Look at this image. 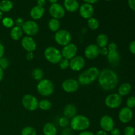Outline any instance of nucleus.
<instances>
[{"instance_id":"5fc2aeb1","label":"nucleus","mask_w":135,"mask_h":135,"mask_svg":"<svg viewBox=\"0 0 135 135\" xmlns=\"http://www.w3.org/2000/svg\"><path fill=\"white\" fill-rule=\"evenodd\" d=\"M3 18V13L0 11V20H2Z\"/></svg>"},{"instance_id":"aec40b11","label":"nucleus","mask_w":135,"mask_h":135,"mask_svg":"<svg viewBox=\"0 0 135 135\" xmlns=\"http://www.w3.org/2000/svg\"><path fill=\"white\" fill-rule=\"evenodd\" d=\"M79 3L77 0H64L63 7L69 13H75L79 9Z\"/></svg>"},{"instance_id":"ea45409f","label":"nucleus","mask_w":135,"mask_h":135,"mask_svg":"<svg viewBox=\"0 0 135 135\" xmlns=\"http://www.w3.org/2000/svg\"><path fill=\"white\" fill-rule=\"evenodd\" d=\"M25 21H24L23 18H17V19L15 21V26H19V27H22V25H24Z\"/></svg>"},{"instance_id":"79ce46f5","label":"nucleus","mask_w":135,"mask_h":135,"mask_svg":"<svg viewBox=\"0 0 135 135\" xmlns=\"http://www.w3.org/2000/svg\"><path fill=\"white\" fill-rule=\"evenodd\" d=\"M108 52H109V51H108V47H104L100 48V55H104V56H107Z\"/></svg>"},{"instance_id":"7c9ffc66","label":"nucleus","mask_w":135,"mask_h":135,"mask_svg":"<svg viewBox=\"0 0 135 135\" xmlns=\"http://www.w3.org/2000/svg\"><path fill=\"white\" fill-rule=\"evenodd\" d=\"M87 25H88V28L92 30H97L100 26V22L97 18H94V17H92V18H89L87 21Z\"/></svg>"},{"instance_id":"c03bdc74","label":"nucleus","mask_w":135,"mask_h":135,"mask_svg":"<svg viewBox=\"0 0 135 135\" xmlns=\"http://www.w3.org/2000/svg\"><path fill=\"white\" fill-rule=\"evenodd\" d=\"M34 57V52H27L26 54V59L28 61H32Z\"/></svg>"},{"instance_id":"dca6fc26","label":"nucleus","mask_w":135,"mask_h":135,"mask_svg":"<svg viewBox=\"0 0 135 135\" xmlns=\"http://www.w3.org/2000/svg\"><path fill=\"white\" fill-rule=\"evenodd\" d=\"M114 120L111 116L105 115L101 117L100 120V126L102 130L105 132H110L114 128Z\"/></svg>"},{"instance_id":"603ef678","label":"nucleus","mask_w":135,"mask_h":135,"mask_svg":"<svg viewBox=\"0 0 135 135\" xmlns=\"http://www.w3.org/2000/svg\"><path fill=\"white\" fill-rule=\"evenodd\" d=\"M4 76V71L1 68H0V82L3 80Z\"/></svg>"},{"instance_id":"cd10ccee","label":"nucleus","mask_w":135,"mask_h":135,"mask_svg":"<svg viewBox=\"0 0 135 135\" xmlns=\"http://www.w3.org/2000/svg\"><path fill=\"white\" fill-rule=\"evenodd\" d=\"M13 7V3L11 0H2L0 1V11L3 13L11 11Z\"/></svg>"},{"instance_id":"393cba45","label":"nucleus","mask_w":135,"mask_h":135,"mask_svg":"<svg viewBox=\"0 0 135 135\" xmlns=\"http://www.w3.org/2000/svg\"><path fill=\"white\" fill-rule=\"evenodd\" d=\"M132 86L130 83H123L119 86L117 94L123 97V96H126L130 94L131 92Z\"/></svg>"},{"instance_id":"a211bd4d","label":"nucleus","mask_w":135,"mask_h":135,"mask_svg":"<svg viewBox=\"0 0 135 135\" xmlns=\"http://www.w3.org/2000/svg\"><path fill=\"white\" fill-rule=\"evenodd\" d=\"M100 55V47L95 44H91L86 47L84 56L88 59H96Z\"/></svg>"},{"instance_id":"c9c22d12","label":"nucleus","mask_w":135,"mask_h":135,"mask_svg":"<svg viewBox=\"0 0 135 135\" xmlns=\"http://www.w3.org/2000/svg\"><path fill=\"white\" fill-rule=\"evenodd\" d=\"M58 64H59V68L62 70H66L69 68V60H67L64 58H63Z\"/></svg>"},{"instance_id":"e433bc0d","label":"nucleus","mask_w":135,"mask_h":135,"mask_svg":"<svg viewBox=\"0 0 135 135\" xmlns=\"http://www.w3.org/2000/svg\"><path fill=\"white\" fill-rule=\"evenodd\" d=\"M126 105L127 108L133 109L135 108V96H131L127 98L126 101Z\"/></svg>"},{"instance_id":"ddd939ff","label":"nucleus","mask_w":135,"mask_h":135,"mask_svg":"<svg viewBox=\"0 0 135 135\" xmlns=\"http://www.w3.org/2000/svg\"><path fill=\"white\" fill-rule=\"evenodd\" d=\"M85 66V59L80 55H76L69 60V68L72 71L78 72L83 69Z\"/></svg>"},{"instance_id":"4c0bfd02","label":"nucleus","mask_w":135,"mask_h":135,"mask_svg":"<svg viewBox=\"0 0 135 135\" xmlns=\"http://www.w3.org/2000/svg\"><path fill=\"white\" fill-rule=\"evenodd\" d=\"M124 135H135V129L133 126H127L124 129L123 131Z\"/></svg>"},{"instance_id":"9d476101","label":"nucleus","mask_w":135,"mask_h":135,"mask_svg":"<svg viewBox=\"0 0 135 135\" xmlns=\"http://www.w3.org/2000/svg\"><path fill=\"white\" fill-rule=\"evenodd\" d=\"M49 14L53 18L60 20L64 17L65 15V10L63 6L59 3L51 4L48 9Z\"/></svg>"},{"instance_id":"f3484780","label":"nucleus","mask_w":135,"mask_h":135,"mask_svg":"<svg viewBox=\"0 0 135 135\" xmlns=\"http://www.w3.org/2000/svg\"><path fill=\"white\" fill-rule=\"evenodd\" d=\"M133 115L134 113L131 109L127 107H123L119 112L118 117L121 123L125 124L129 123L133 119Z\"/></svg>"},{"instance_id":"473e14b6","label":"nucleus","mask_w":135,"mask_h":135,"mask_svg":"<svg viewBox=\"0 0 135 135\" xmlns=\"http://www.w3.org/2000/svg\"><path fill=\"white\" fill-rule=\"evenodd\" d=\"M21 135H37V131L34 127L31 126H27L22 129Z\"/></svg>"},{"instance_id":"f704fd0d","label":"nucleus","mask_w":135,"mask_h":135,"mask_svg":"<svg viewBox=\"0 0 135 135\" xmlns=\"http://www.w3.org/2000/svg\"><path fill=\"white\" fill-rule=\"evenodd\" d=\"M9 60L7 57H3L0 58V68L2 69L3 70H5L9 67Z\"/></svg>"},{"instance_id":"a878e982","label":"nucleus","mask_w":135,"mask_h":135,"mask_svg":"<svg viewBox=\"0 0 135 135\" xmlns=\"http://www.w3.org/2000/svg\"><path fill=\"white\" fill-rule=\"evenodd\" d=\"M96 44L100 48L107 47L109 44V38L108 36L105 34H100L97 36L96 39Z\"/></svg>"},{"instance_id":"412c9836","label":"nucleus","mask_w":135,"mask_h":135,"mask_svg":"<svg viewBox=\"0 0 135 135\" xmlns=\"http://www.w3.org/2000/svg\"><path fill=\"white\" fill-rule=\"evenodd\" d=\"M108 51H109V52L106 56L108 61L112 65H117L119 63L120 59H121L119 53L118 52L117 50H108Z\"/></svg>"},{"instance_id":"2eb2a0df","label":"nucleus","mask_w":135,"mask_h":135,"mask_svg":"<svg viewBox=\"0 0 135 135\" xmlns=\"http://www.w3.org/2000/svg\"><path fill=\"white\" fill-rule=\"evenodd\" d=\"M79 11L80 17L86 20L93 17L94 14V9L93 5L86 3H84L79 7Z\"/></svg>"},{"instance_id":"7ed1b4c3","label":"nucleus","mask_w":135,"mask_h":135,"mask_svg":"<svg viewBox=\"0 0 135 135\" xmlns=\"http://www.w3.org/2000/svg\"><path fill=\"white\" fill-rule=\"evenodd\" d=\"M69 125L73 131L81 132L86 131L89 128L90 121L86 116L76 114L71 119Z\"/></svg>"},{"instance_id":"4468645a","label":"nucleus","mask_w":135,"mask_h":135,"mask_svg":"<svg viewBox=\"0 0 135 135\" xmlns=\"http://www.w3.org/2000/svg\"><path fill=\"white\" fill-rule=\"evenodd\" d=\"M21 46L22 48L27 52H34L36 50V42L35 40L31 36H26L22 38Z\"/></svg>"},{"instance_id":"4be33fe9","label":"nucleus","mask_w":135,"mask_h":135,"mask_svg":"<svg viewBox=\"0 0 135 135\" xmlns=\"http://www.w3.org/2000/svg\"><path fill=\"white\" fill-rule=\"evenodd\" d=\"M76 113H77V109L74 104H67L63 109V115L69 119L76 115Z\"/></svg>"},{"instance_id":"9b49d317","label":"nucleus","mask_w":135,"mask_h":135,"mask_svg":"<svg viewBox=\"0 0 135 135\" xmlns=\"http://www.w3.org/2000/svg\"><path fill=\"white\" fill-rule=\"evenodd\" d=\"M61 52L63 58L67 60H71L76 55H77L76 54L78 52V47L76 44L71 42L69 44L63 46Z\"/></svg>"},{"instance_id":"f257e3e1","label":"nucleus","mask_w":135,"mask_h":135,"mask_svg":"<svg viewBox=\"0 0 135 135\" xmlns=\"http://www.w3.org/2000/svg\"><path fill=\"white\" fill-rule=\"evenodd\" d=\"M98 81L102 89L105 91H112L117 87L119 77L115 71L106 68L100 71Z\"/></svg>"},{"instance_id":"1a4fd4ad","label":"nucleus","mask_w":135,"mask_h":135,"mask_svg":"<svg viewBox=\"0 0 135 135\" xmlns=\"http://www.w3.org/2000/svg\"><path fill=\"white\" fill-rule=\"evenodd\" d=\"M122 97L117 93H112L108 95L104 100L105 105L109 109H116L121 106L122 104Z\"/></svg>"},{"instance_id":"2f4dec72","label":"nucleus","mask_w":135,"mask_h":135,"mask_svg":"<svg viewBox=\"0 0 135 135\" xmlns=\"http://www.w3.org/2000/svg\"><path fill=\"white\" fill-rule=\"evenodd\" d=\"M2 25L7 28H12L15 26V21L9 17H5L1 20Z\"/></svg>"},{"instance_id":"6e6d98bb","label":"nucleus","mask_w":135,"mask_h":135,"mask_svg":"<svg viewBox=\"0 0 135 135\" xmlns=\"http://www.w3.org/2000/svg\"><path fill=\"white\" fill-rule=\"evenodd\" d=\"M105 1H111V0H105Z\"/></svg>"},{"instance_id":"0eeeda50","label":"nucleus","mask_w":135,"mask_h":135,"mask_svg":"<svg viewBox=\"0 0 135 135\" xmlns=\"http://www.w3.org/2000/svg\"><path fill=\"white\" fill-rule=\"evenodd\" d=\"M38 102L36 96L30 94L24 95L21 100L22 106L29 112H34L38 109Z\"/></svg>"},{"instance_id":"3c124183","label":"nucleus","mask_w":135,"mask_h":135,"mask_svg":"<svg viewBox=\"0 0 135 135\" xmlns=\"http://www.w3.org/2000/svg\"><path fill=\"white\" fill-rule=\"evenodd\" d=\"M95 135H108V134H107V132L104 131L103 130H100L96 133Z\"/></svg>"},{"instance_id":"49530a36","label":"nucleus","mask_w":135,"mask_h":135,"mask_svg":"<svg viewBox=\"0 0 135 135\" xmlns=\"http://www.w3.org/2000/svg\"><path fill=\"white\" fill-rule=\"evenodd\" d=\"M5 47L1 43H0V58L4 57V54H5Z\"/></svg>"},{"instance_id":"864d4df0","label":"nucleus","mask_w":135,"mask_h":135,"mask_svg":"<svg viewBox=\"0 0 135 135\" xmlns=\"http://www.w3.org/2000/svg\"><path fill=\"white\" fill-rule=\"evenodd\" d=\"M47 1H48L51 4H54V3H57L58 0H47Z\"/></svg>"},{"instance_id":"f8f14e48","label":"nucleus","mask_w":135,"mask_h":135,"mask_svg":"<svg viewBox=\"0 0 135 135\" xmlns=\"http://www.w3.org/2000/svg\"><path fill=\"white\" fill-rule=\"evenodd\" d=\"M79 82L74 79H67L62 83V89L67 93H74L76 92L79 88Z\"/></svg>"},{"instance_id":"423d86ee","label":"nucleus","mask_w":135,"mask_h":135,"mask_svg":"<svg viewBox=\"0 0 135 135\" xmlns=\"http://www.w3.org/2000/svg\"><path fill=\"white\" fill-rule=\"evenodd\" d=\"M54 40L59 46H65L72 41V35L65 29H59L54 34Z\"/></svg>"},{"instance_id":"c85d7f7f","label":"nucleus","mask_w":135,"mask_h":135,"mask_svg":"<svg viewBox=\"0 0 135 135\" xmlns=\"http://www.w3.org/2000/svg\"><path fill=\"white\" fill-rule=\"evenodd\" d=\"M31 75L33 79L38 82H39L40 80H42V79H44V76L43 70L41 69L40 68L34 69L32 70V71Z\"/></svg>"},{"instance_id":"a18cd8bd","label":"nucleus","mask_w":135,"mask_h":135,"mask_svg":"<svg viewBox=\"0 0 135 135\" xmlns=\"http://www.w3.org/2000/svg\"><path fill=\"white\" fill-rule=\"evenodd\" d=\"M111 135H120L121 134V131L117 128L114 127L112 131H110Z\"/></svg>"},{"instance_id":"f03ea898","label":"nucleus","mask_w":135,"mask_h":135,"mask_svg":"<svg viewBox=\"0 0 135 135\" xmlns=\"http://www.w3.org/2000/svg\"><path fill=\"white\" fill-rule=\"evenodd\" d=\"M100 70L96 67H90L83 71L78 77L79 84L87 86L93 83L98 78Z\"/></svg>"},{"instance_id":"5701e85b","label":"nucleus","mask_w":135,"mask_h":135,"mask_svg":"<svg viewBox=\"0 0 135 135\" xmlns=\"http://www.w3.org/2000/svg\"><path fill=\"white\" fill-rule=\"evenodd\" d=\"M23 31L21 27L17 26H14L10 30L9 35H10L11 38L15 41L19 40L20 39L22 38L23 36Z\"/></svg>"},{"instance_id":"c756f323","label":"nucleus","mask_w":135,"mask_h":135,"mask_svg":"<svg viewBox=\"0 0 135 135\" xmlns=\"http://www.w3.org/2000/svg\"><path fill=\"white\" fill-rule=\"evenodd\" d=\"M52 104L51 102L48 100H40L38 102V108L42 111H48L51 108Z\"/></svg>"},{"instance_id":"b1692460","label":"nucleus","mask_w":135,"mask_h":135,"mask_svg":"<svg viewBox=\"0 0 135 135\" xmlns=\"http://www.w3.org/2000/svg\"><path fill=\"white\" fill-rule=\"evenodd\" d=\"M44 135H57V129L56 126L52 123H46L43 127Z\"/></svg>"},{"instance_id":"20e7f679","label":"nucleus","mask_w":135,"mask_h":135,"mask_svg":"<svg viewBox=\"0 0 135 135\" xmlns=\"http://www.w3.org/2000/svg\"><path fill=\"white\" fill-rule=\"evenodd\" d=\"M36 88L39 94L44 97H47L53 94L55 87L51 80L47 79H43L38 82Z\"/></svg>"},{"instance_id":"bf43d9fd","label":"nucleus","mask_w":135,"mask_h":135,"mask_svg":"<svg viewBox=\"0 0 135 135\" xmlns=\"http://www.w3.org/2000/svg\"><path fill=\"white\" fill-rule=\"evenodd\" d=\"M72 135H73V134H72Z\"/></svg>"},{"instance_id":"37998d69","label":"nucleus","mask_w":135,"mask_h":135,"mask_svg":"<svg viewBox=\"0 0 135 135\" xmlns=\"http://www.w3.org/2000/svg\"><path fill=\"white\" fill-rule=\"evenodd\" d=\"M128 5L131 10L135 11V0H128Z\"/></svg>"},{"instance_id":"13d9d810","label":"nucleus","mask_w":135,"mask_h":135,"mask_svg":"<svg viewBox=\"0 0 135 135\" xmlns=\"http://www.w3.org/2000/svg\"><path fill=\"white\" fill-rule=\"evenodd\" d=\"M40 135H41V134H40Z\"/></svg>"},{"instance_id":"4d7b16f0","label":"nucleus","mask_w":135,"mask_h":135,"mask_svg":"<svg viewBox=\"0 0 135 135\" xmlns=\"http://www.w3.org/2000/svg\"><path fill=\"white\" fill-rule=\"evenodd\" d=\"M0 99H1V94H0Z\"/></svg>"},{"instance_id":"8fccbe9b","label":"nucleus","mask_w":135,"mask_h":135,"mask_svg":"<svg viewBox=\"0 0 135 135\" xmlns=\"http://www.w3.org/2000/svg\"><path fill=\"white\" fill-rule=\"evenodd\" d=\"M83 1H84V3H86L90 4V5H93V4L97 3L99 0H83Z\"/></svg>"},{"instance_id":"39448f33","label":"nucleus","mask_w":135,"mask_h":135,"mask_svg":"<svg viewBox=\"0 0 135 135\" xmlns=\"http://www.w3.org/2000/svg\"><path fill=\"white\" fill-rule=\"evenodd\" d=\"M45 58L51 64H58L63 59L61 52L59 49L54 46H48L44 51Z\"/></svg>"},{"instance_id":"58836bf2","label":"nucleus","mask_w":135,"mask_h":135,"mask_svg":"<svg viewBox=\"0 0 135 135\" xmlns=\"http://www.w3.org/2000/svg\"><path fill=\"white\" fill-rule=\"evenodd\" d=\"M72 129L71 127L63 128V131H61V135H72Z\"/></svg>"},{"instance_id":"6e6552de","label":"nucleus","mask_w":135,"mask_h":135,"mask_svg":"<svg viewBox=\"0 0 135 135\" xmlns=\"http://www.w3.org/2000/svg\"><path fill=\"white\" fill-rule=\"evenodd\" d=\"M22 31L28 36H34L36 35L40 30V27L38 24L33 20H28L25 21L22 27Z\"/></svg>"},{"instance_id":"09e8293b","label":"nucleus","mask_w":135,"mask_h":135,"mask_svg":"<svg viewBox=\"0 0 135 135\" xmlns=\"http://www.w3.org/2000/svg\"><path fill=\"white\" fill-rule=\"evenodd\" d=\"M46 0H37V5L40 7H43L46 5Z\"/></svg>"},{"instance_id":"de8ad7c7","label":"nucleus","mask_w":135,"mask_h":135,"mask_svg":"<svg viewBox=\"0 0 135 135\" xmlns=\"http://www.w3.org/2000/svg\"><path fill=\"white\" fill-rule=\"evenodd\" d=\"M79 135H95L92 132L89 131H81L79 133Z\"/></svg>"},{"instance_id":"bb28decb","label":"nucleus","mask_w":135,"mask_h":135,"mask_svg":"<svg viewBox=\"0 0 135 135\" xmlns=\"http://www.w3.org/2000/svg\"><path fill=\"white\" fill-rule=\"evenodd\" d=\"M47 26H48V28L50 31L53 32H56L60 29L61 22L59 20L51 18L48 21Z\"/></svg>"},{"instance_id":"72a5a7b5","label":"nucleus","mask_w":135,"mask_h":135,"mask_svg":"<svg viewBox=\"0 0 135 135\" xmlns=\"http://www.w3.org/2000/svg\"><path fill=\"white\" fill-rule=\"evenodd\" d=\"M58 124L60 127L63 128L67 127L69 126V125L70 124V120L69 119L65 117H61L58 120Z\"/></svg>"},{"instance_id":"6ab92c4d","label":"nucleus","mask_w":135,"mask_h":135,"mask_svg":"<svg viewBox=\"0 0 135 135\" xmlns=\"http://www.w3.org/2000/svg\"><path fill=\"white\" fill-rule=\"evenodd\" d=\"M45 13V9L43 7L36 5L34 6L30 11V16L33 21L40 20L43 17Z\"/></svg>"},{"instance_id":"a19ab883","label":"nucleus","mask_w":135,"mask_h":135,"mask_svg":"<svg viewBox=\"0 0 135 135\" xmlns=\"http://www.w3.org/2000/svg\"><path fill=\"white\" fill-rule=\"evenodd\" d=\"M129 50L132 54L135 55V40L132 41V42L129 44Z\"/></svg>"}]
</instances>
